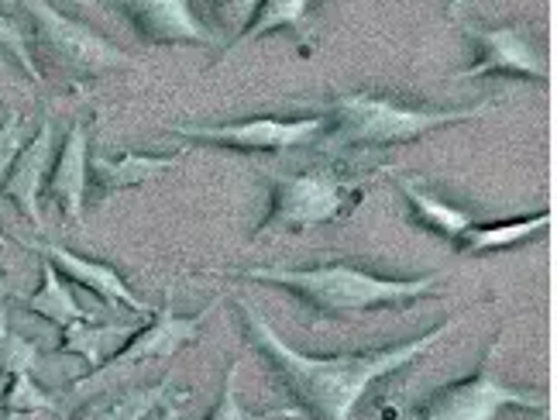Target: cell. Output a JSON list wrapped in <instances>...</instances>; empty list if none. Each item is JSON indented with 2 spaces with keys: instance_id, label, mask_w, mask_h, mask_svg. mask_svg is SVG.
<instances>
[{
  "instance_id": "cell-1",
  "label": "cell",
  "mask_w": 557,
  "mask_h": 420,
  "mask_svg": "<svg viewBox=\"0 0 557 420\" xmlns=\"http://www.w3.org/2000/svg\"><path fill=\"white\" fill-rule=\"evenodd\" d=\"M238 313L248 328L251 345L265 355L278 386L293 396V404L304 420H351L355 407L361 404V396H366L372 383L406 369L455 328V321H444L413 342H399V345L375 348V351L304 355L278 338L275 328L262 318V310L255 304L238 300Z\"/></svg>"
},
{
  "instance_id": "cell-2",
  "label": "cell",
  "mask_w": 557,
  "mask_h": 420,
  "mask_svg": "<svg viewBox=\"0 0 557 420\" xmlns=\"http://www.w3.org/2000/svg\"><path fill=\"white\" fill-rule=\"evenodd\" d=\"M231 276L286 289L307 310H313L320 321H345L355 318V313L379 310V307H406L420 297L437 293V276L385 280L348 262H324L313 269L255 265V269H234Z\"/></svg>"
},
{
  "instance_id": "cell-3",
  "label": "cell",
  "mask_w": 557,
  "mask_h": 420,
  "mask_svg": "<svg viewBox=\"0 0 557 420\" xmlns=\"http://www.w3.org/2000/svg\"><path fill=\"white\" fill-rule=\"evenodd\" d=\"M496 111V103H475L461 111H423L375 94H341L324 103V135L317 149L348 152V149H385V145H410L431 132H441L458 121H479Z\"/></svg>"
},
{
  "instance_id": "cell-4",
  "label": "cell",
  "mask_w": 557,
  "mask_h": 420,
  "mask_svg": "<svg viewBox=\"0 0 557 420\" xmlns=\"http://www.w3.org/2000/svg\"><path fill=\"white\" fill-rule=\"evenodd\" d=\"M372 173H351L345 165H313L304 173H275L269 214L251 242L269 235H304L320 224L341 221L366 197Z\"/></svg>"
},
{
  "instance_id": "cell-5",
  "label": "cell",
  "mask_w": 557,
  "mask_h": 420,
  "mask_svg": "<svg viewBox=\"0 0 557 420\" xmlns=\"http://www.w3.org/2000/svg\"><path fill=\"white\" fill-rule=\"evenodd\" d=\"M35 25V46L46 55L52 70H59L70 79H94L107 70H127L135 66V59L114 49L111 41H103L97 32H90L79 21L59 14L49 0H25Z\"/></svg>"
},
{
  "instance_id": "cell-6",
  "label": "cell",
  "mask_w": 557,
  "mask_h": 420,
  "mask_svg": "<svg viewBox=\"0 0 557 420\" xmlns=\"http://www.w3.org/2000/svg\"><path fill=\"white\" fill-rule=\"evenodd\" d=\"M221 307V300L207 304L200 313H193V318H176L173 310V293H165V307L156 310V321L148 324L145 331L132 334L127 345H121L114 355H107V359L87 375V380H79L73 386V393H87V390H100V386H114L121 383L124 375L138 372L141 366H152V362H169L180 348L193 345L200 338V328L203 321L210 318L213 310Z\"/></svg>"
},
{
  "instance_id": "cell-7",
  "label": "cell",
  "mask_w": 557,
  "mask_h": 420,
  "mask_svg": "<svg viewBox=\"0 0 557 420\" xmlns=\"http://www.w3.org/2000/svg\"><path fill=\"white\" fill-rule=\"evenodd\" d=\"M499 348L503 345L496 338L488 345V355L475 369V375L434 390L406 420H496L499 410H506V407L544 410L547 400L537 390H517V386H506V383L496 380L492 359L499 355Z\"/></svg>"
},
{
  "instance_id": "cell-8",
  "label": "cell",
  "mask_w": 557,
  "mask_h": 420,
  "mask_svg": "<svg viewBox=\"0 0 557 420\" xmlns=\"http://www.w3.org/2000/svg\"><path fill=\"white\" fill-rule=\"evenodd\" d=\"M169 132L186 141L218 145L227 152H269L283 156L289 149H310L324 135V114L313 118H248L234 124H169Z\"/></svg>"
},
{
  "instance_id": "cell-9",
  "label": "cell",
  "mask_w": 557,
  "mask_h": 420,
  "mask_svg": "<svg viewBox=\"0 0 557 420\" xmlns=\"http://www.w3.org/2000/svg\"><path fill=\"white\" fill-rule=\"evenodd\" d=\"M148 46H213V32L186 0H103Z\"/></svg>"
},
{
  "instance_id": "cell-10",
  "label": "cell",
  "mask_w": 557,
  "mask_h": 420,
  "mask_svg": "<svg viewBox=\"0 0 557 420\" xmlns=\"http://www.w3.org/2000/svg\"><path fill=\"white\" fill-rule=\"evenodd\" d=\"M465 35L479 46L475 66L455 73L451 79H479V76H523L547 83V59L530 46L520 28H482L461 21Z\"/></svg>"
},
{
  "instance_id": "cell-11",
  "label": "cell",
  "mask_w": 557,
  "mask_h": 420,
  "mask_svg": "<svg viewBox=\"0 0 557 420\" xmlns=\"http://www.w3.org/2000/svg\"><path fill=\"white\" fill-rule=\"evenodd\" d=\"M186 149H180L176 156H145V152H121V156H90L87 159V190H94L97 197H114L124 190H135V186H145L159 180L162 173L176 170L183 162Z\"/></svg>"
},
{
  "instance_id": "cell-12",
  "label": "cell",
  "mask_w": 557,
  "mask_h": 420,
  "mask_svg": "<svg viewBox=\"0 0 557 420\" xmlns=\"http://www.w3.org/2000/svg\"><path fill=\"white\" fill-rule=\"evenodd\" d=\"M87 159H90V145H87V124H73L66 141L55 156V165L46 180V197H52L62 210V218L83 224V203H87Z\"/></svg>"
},
{
  "instance_id": "cell-13",
  "label": "cell",
  "mask_w": 557,
  "mask_h": 420,
  "mask_svg": "<svg viewBox=\"0 0 557 420\" xmlns=\"http://www.w3.org/2000/svg\"><path fill=\"white\" fill-rule=\"evenodd\" d=\"M49 156H52V124L46 121L38 128V135L14 156L4 183H0L4 186V194L35 221V227H41L38 194H41V186H46V176H49Z\"/></svg>"
},
{
  "instance_id": "cell-14",
  "label": "cell",
  "mask_w": 557,
  "mask_h": 420,
  "mask_svg": "<svg viewBox=\"0 0 557 420\" xmlns=\"http://www.w3.org/2000/svg\"><path fill=\"white\" fill-rule=\"evenodd\" d=\"M46 256L55 259V265L66 272L70 280H76L79 286H87L94 297H100L103 304H121V307H132L135 313H141V318H152V307H148L145 300H138L132 286H127L117 272L107 265V262H90V259H83V256H73V251L66 248H59V245H49L46 248Z\"/></svg>"
},
{
  "instance_id": "cell-15",
  "label": "cell",
  "mask_w": 557,
  "mask_h": 420,
  "mask_svg": "<svg viewBox=\"0 0 557 420\" xmlns=\"http://www.w3.org/2000/svg\"><path fill=\"white\" fill-rule=\"evenodd\" d=\"M169 386H173V375L152 386H121L100 393V400L83 407L73 420H145L169 400Z\"/></svg>"
},
{
  "instance_id": "cell-16",
  "label": "cell",
  "mask_w": 557,
  "mask_h": 420,
  "mask_svg": "<svg viewBox=\"0 0 557 420\" xmlns=\"http://www.w3.org/2000/svg\"><path fill=\"white\" fill-rule=\"evenodd\" d=\"M283 28L293 35H310V0H259L248 17V25L231 41L227 52L248 46L255 38H265L272 32H283Z\"/></svg>"
},
{
  "instance_id": "cell-17",
  "label": "cell",
  "mask_w": 557,
  "mask_h": 420,
  "mask_svg": "<svg viewBox=\"0 0 557 420\" xmlns=\"http://www.w3.org/2000/svg\"><path fill=\"white\" fill-rule=\"evenodd\" d=\"M550 224V210H541V214H530L520 221H499V224H471L455 238V248L465 251V256H482V251H496V248H509L530 235H537Z\"/></svg>"
},
{
  "instance_id": "cell-18",
  "label": "cell",
  "mask_w": 557,
  "mask_h": 420,
  "mask_svg": "<svg viewBox=\"0 0 557 420\" xmlns=\"http://www.w3.org/2000/svg\"><path fill=\"white\" fill-rule=\"evenodd\" d=\"M399 190L406 194V200H410L413 214H417L426 227H431V231H437L441 238H451V242H455L465 227L475 224V221H471L468 210L437 200L434 194H426L417 180H406V176H403V180H399Z\"/></svg>"
},
{
  "instance_id": "cell-19",
  "label": "cell",
  "mask_w": 557,
  "mask_h": 420,
  "mask_svg": "<svg viewBox=\"0 0 557 420\" xmlns=\"http://www.w3.org/2000/svg\"><path fill=\"white\" fill-rule=\"evenodd\" d=\"M132 328L127 324H94V321H73L62 328V351H76L87 359L90 369H97L103 359H107V348H111L114 342H127L132 338Z\"/></svg>"
},
{
  "instance_id": "cell-20",
  "label": "cell",
  "mask_w": 557,
  "mask_h": 420,
  "mask_svg": "<svg viewBox=\"0 0 557 420\" xmlns=\"http://www.w3.org/2000/svg\"><path fill=\"white\" fill-rule=\"evenodd\" d=\"M28 307L38 313V318H49L52 324L66 328L73 321H94L87 310L76 304V297L70 293V286H62V280L55 276V269L46 262L41 265V289L28 300Z\"/></svg>"
},
{
  "instance_id": "cell-21",
  "label": "cell",
  "mask_w": 557,
  "mask_h": 420,
  "mask_svg": "<svg viewBox=\"0 0 557 420\" xmlns=\"http://www.w3.org/2000/svg\"><path fill=\"white\" fill-rule=\"evenodd\" d=\"M203 420H304L296 407H283V410H265V413H251L242 407L238 400V362L227 366L224 372V390L218 396V404L210 407V413Z\"/></svg>"
},
{
  "instance_id": "cell-22",
  "label": "cell",
  "mask_w": 557,
  "mask_h": 420,
  "mask_svg": "<svg viewBox=\"0 0 557 420\" xmlns=\"http://www.w3.org/2000/svg\"><path fill=\"white\" fill-rule=\"evenodd\" d=\"M255 4H259V0H207L210 14L218 17L221 32H224V35H231V41L238 38V35H242V28L248 25V17H251Z\"/></svg>"
},
{
  "instance_id": "cell-23",
  "label": "cell",
  "mask_w": 557,
  "mask_h": 420,
  "mask_svg": "<svg viewBox=\"0 0 557 420\" xmlns=\"http://www.w3.org/2000/svg\"><path fill=\"white\" fill-rule=\"evenodd\" d=\"M25 118H17V114H11L4 124H0V183H4V176H8V170H11V162H14V156L25 149Z\"/></svg>"
},
{
  "instance_id": "cell-24",
  "label": "cell",
  "mask_w": 557,
  "mask_h": 420,
  "mask_svg": "<svg viewBox=\"0 0 557 420\" xmlns=\"http://www.w3.org/2000/svg\"><path fill=\"white\" fill-rule=\"evenodd\" d=\"M0 49H8V52H14L17 59H21V66L28 70V76H35L38 79V70H35V59H32V52H28V46L21 41V35L8 25L4 17H0Z\"/></svg>"
},
{
  "instance_id": "cell-25",
  "label": "cell",
  "mask_w": 557,
  "mask_h": 420,
  "mask_svg": "<svg viewBox=\"0 0 557 420\" xmlns=\"http://www.w3.org/2000/svg\"><path fill=\"white\" fill-rule=\"evenodd\" d=\"M152 420H180V407L176 404H162V410H156Z\"/></svg>"
},
{
  "instance_id": "cell-26",
  "label": "cell",
  "mask_w": 557,
  "mask_h": 420,
  "mask_svg": "<svg viewBox=\"0 0 557 420\" xmlns=\"http://www.w3.org/2000/svg\"><path fill=\"white\" fill-rule=\"evenodd\" d=\"M0 245H4V238H0Z\"/></svg>"
}]
</instances>
